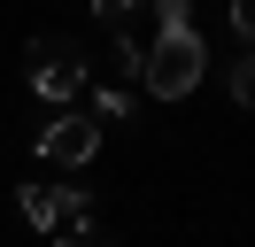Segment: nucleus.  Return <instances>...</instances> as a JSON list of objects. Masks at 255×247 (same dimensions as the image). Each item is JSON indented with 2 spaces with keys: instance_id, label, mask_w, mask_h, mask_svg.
Masks as SVG:
<instances>
[{
  "instance_id": "nucleus-8",
  "label": "nucleus",
  "mask_w": 255,
  "mask_h": 247,
  "mask_svg": "<svg viewBox=\"0 0 255 247\" xmlns=\"http://www.w3.org/2000/svg\"><path fill=\"white\" fill-rule=\"evenodd\" d=\"M224 15H232V39H240V46H255V0H232Z\"/></svg>"
},
{
  "instance_id": "nucleus-10",
  "label": "nucleus",
  "mask_w": 255,
  "mask_h": 247,
  "mask_svg": "<svg viewBox=\"0 0 255 247\" xmlns=\"http://www.w3.org/2000/svg\"><path fill=\"white\" fill-rule=\"evenodd\" d=\"M147 8H155L162 23H193V0H147Z\"/></svg>"
},
{
  "instance_id": "nucleus-6",
  "label": "nucleus",
  "mask_w": 255,
  "mask_h": 247,
  "mask_svg": "<svg viewBox=\"0 0 255 247\" xmlns=\"http://www.w3.org/2000/svg\"><path fill=\"white\" fill-rule=\"evenodd\" d=\"M139 62H147V46H131V39H124V23H116V46H109V77H124V85H131V77H139Z\"/></svg>"
},
{
  "instance_id": "nucleus-4",
  "label": "nucleus",
  "mask_w": 255,
  "mask_h": 247,
  "mask_svg": "<svg viewBox=\"0 0 255 247\" xmlns=\"http://www.w3.org/2000/svg\"><path fill=\"white\" fill-rule=\"evenodd\" d=\"M101 131H109L101 116H54L47 131H39V154L62 162V170H85V162L101 154Z\"/></svg>"
},
{
  "instance_id": "nucleus-2",
  "label": "nucleus",
  "mask_w": 255,
  "mask_h": 247,
  "mask_svg": "<svg viewBox=\"0 0 255 247\" xmlns=\"http://www.w3.org/2000/svg\"><path fill=\"white\" fill-rule=\"evenodd\" d=\"M23 62H31V93H39V101H70V93H85V77H93L70 39H31Z\"/></svg>"
},
{
  "instance_id": "nucleus-7",
  "label": "nucleus",
  "mask_w": 255,
  "mask_h": 247,
  "mask_svg": "<svg viewBox=\"0 0 255 247\" xmlns=\"http://www.w3.org/2000/svg\"><path fill=\"white\" fill-rule=\"evenodd\" d=\"M85 8H93V15H101V23H109V31H116V23H131V15H139V8H147V0H85Z\"/></svg>"
},
{
  "instance_id": "nucleus-1",
  "label": "nucleus",
  "mask_w": 255,
  "mask_h": 247,
  "mask_svg": "<svg viewBox=\"0 0 255 247\" xmlns=\"http://www.w3.org/2000/svg\"><path fill=\"white\" fill-rule=\"evenodd\" d=\"M201 70H209V39L193 23H162L155 46H147V62H139V85L155 93V101H186V93L201 85Z\"/></svg>"
},
{
  "instance_id": "nucleus-9",
  "label": "nucleus",
  "mask_w": 255,
  "mask_h": 247,
  "mask_svg": "<svg viewBox=\"0 0 255 247\" xmlns=\"http://www.w3.org/2000/svg\"><path fill=\"white\" fill-rule=\"evenodd\" d=\"M232 101H240V108H255V54L232 70Z\"/></svg>"
},
{
  "instance_id": "nucleus-5",
  "label": "nucleus",
  "mask_w": 255,
  "mask_h": 247,
  "mask_svg": "<svg viewBox=\"0 0 255 247\" xmlns=\"http://www.w3.org/2000/svg\"><path fill=\"white\" fill-rule=\"evenodd\" d=\"M93 116L101 124H124L131 116V85H124V77H101V85H93Z\"/></svg>"
},
{
  "instance_id": "nucleus-3",
  "label": "nucleus",
  "mask_w": 255,
  "mask_h": 247,
  "mask_svg": "<svg viewBox=\"0 0 255 247\" xmlns=\"http://www.w3.org/2000/svg\"><path fill=\"white\" fill-rule=\"evenodd\" d=\"M23 216L39 232H54V240H93V209L70 185H23Z\"/></svg>"
}]
</instances>
